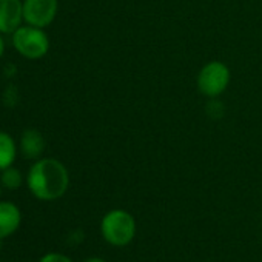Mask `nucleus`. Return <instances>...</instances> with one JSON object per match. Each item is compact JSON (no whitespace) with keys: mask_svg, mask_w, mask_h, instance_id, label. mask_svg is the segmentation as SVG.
<instances>
[{"mask_svg":"<svg viewBox=\"0 0 262 262\" xmlns=\"http://www.w3.org/2000/svg\"><path fill=\"white\" fill-rule=\"evenodd\" d=\"M27 185L39 201L60 199L70 187L67 167L57 159H39L33 164L27 176Z\"/></svg>","mask_w":262,"mask_h":262,"instance_id":"f257e3e1","label":"nucleus"},{"mask_svg":"<svg viewBox=\"0 0 262 262\" xmlns=\"http://www.w3.org/2000/svg\"><path fill=\"white\" fill-rule=\"evenodd\" d=\"M136 219L133 214L116 208L108 211L100 222L102 237L113 247H125L136 236Z\"/></svg>","mask_w":262,"mask_h":262,"instance_id":"f03ea898","label":"nucleus"},{"mask_svg":"<svg viewBox=\"0 0 262 262\" xmlns=\"http://www.w3.org/2000/svg\"><path fill=\"white\" fill-rule=\"evenodd\" d=\"M13 47L27 59H40L48 53L50 40L42 28L20 25L13 33Z\"/></svg>","mask_w":262,"mask_h":262,"instance_id":"7ed1b4c3","label":"nucleus"},{"mask_svg":"<svg viewBox=\"0 0 262 262\" xmlns=\"http://www.w3.org/2000/svg\"><path fill=\"white\" fill-rule=\"evenodd\" d=\"M230 82V70L225 63L219 60L208 62L198 76V88L202 94L208 97H216L222 94Z\"/></svg>","mask_w":262,"mask_h":262,"instance_id":"20e7f679","label":"nucleus"},{"mask_svg":"<svg viewBox=\"0 0 262 262\" xmlns=\"http://www.w3.org/2000/svg\"><path fill=\"white\" fill-rule=\"evenodd\" d=\"M57 0H24V20L36 28L48 27L57 14Z\"/></svg>","mask_w":262,"mask_h":262,"instance_id":"39448f33","label":"nucleus"},{"mask_svg":"<svg viewBox=\"0 0 262 262\" xmlns=\"http://www.w3.org/2000/svg\"><path fill=\"white\" fill-rule=\"evenodd\" d=\"M24 20V2L0 0V34H13Z\"/></svg>","mask_w":262,"mask_h":262,"instance_id":"423d86ee","label":"nucleus"},{"mask_svg":"<svg viewBox=\"0 0 262 262\" xmlns=\"http://www.w3.org/2000/svg\"><path fill=\"white\" fill-rule=\"evenodd\" d=\"M22 222V213L19 207L13 202H0V241L14 234Z\"/></svg>","mask_w":262,"mask_h":262,"instance_id":"0eeeda50","label":"nucleus"},{"mask_svg":"<svg viewBox=\"0 0 262 262\" xmlns=\"http://www.w3.org/2000/svg\"><path fill=\"white\" fill-rule=\"evenodd\" d=\"M20 147L22 153L28 159H37L45 148V139L42 136L40 131L37 129H25L22 139H20Z\"/></svg>","mask_w":262,"mask_h":262,"instance_id":"6e6552de","label":"nucleus"},{"mask_svg":"<svg viewBox=\"0 0 262 262\" xmlns=\"http://www.w3.org/2000/svg\"><path fill=\"white\" fill-rule=\"evenodd\" d=\"M16 156H17V148L14 139L8 133L0 131V171L13 167Z\"/></svg>","mask_w":262,"mask_h":262,"instance_id":"1a4fd4ad","label":"nucleus"},{"mask_svg":"<svg viewBox=\"0 0 262 262\" xmlns=\"http://www.w3.org/2000/svg\"><path fill=\"white\" fill-rule=\"evenodd\" d=\"M22 173L14 167L5 168L2 174H0V184L8 190H17L22 185Z\"/></svg>","mask_w":262,"mask_h":262,"instance_id":"9d476101","label":"nucleus"},{"mask_svg":"<svg viewBox=\"0 0 262 262\" xmlns=\"http://www.w3.org/2000/svg\"><path fill=\"white\" fill-rule=\"evenodd\" d=\"M39 262H73V259H70L67 254H62V253H57V251H51V253H47L43 254Z\"/></svg>","mask_w":262,"mask_h":262,"instance_id":"9b49d317","label":"nucleus"},{"mask_svg":"<svg viewBox=\"0 0 262 262\" xmlns=\"http://www.w3.org/2000/svg\"><path fill=\"white\" fill-rule=\"evenodd\" d=\"M83 262H106V260H105V259H102V257L93 256V257H88V259H85Z\"/></svg>","mask_w":262,"mask_h":262,"instance_id":"f8f14e48","label":"nucleus"},{"mask_svg":"<svg viewBox=\"0 0 262 262\" xmlns=\"http://www.w3.org/2000/svg\"><path fill=\"white\" fill-rule=\"evenodd\" d=\"M4 51H5V42H4V39H2V34H0V57H2Z\"/></svg>","mask_w":262,"mask_h":262,"instance_id":"ddd939ff","label":"nucleus"},{"mask_svg":"<svg viewBox=\"0 0 262 262\" xmlns=\"http://www.w3.org/2000/svg\"><path fill=\"white\" fill-rule=\"evenodd\" d=\"M0 194H2V184H0Z\"/></svg>","mask_w":262,"mask_h":262,"instance_id":"4468645a","label":"nucleus"},{"mask_svg":"<svg viewBox=\"0 0 262 262\" xmlns=\"http://www.w3.org/2000/svg\"><path fill=\"white\" fill-rule=\"evenodd\" d=\"M0 248H2V241H0Z\"/></svg>","mask_w":262,"mask_h":262,"instance_id":"2eb2a0df","label":"nucleus"}]
</instances>
